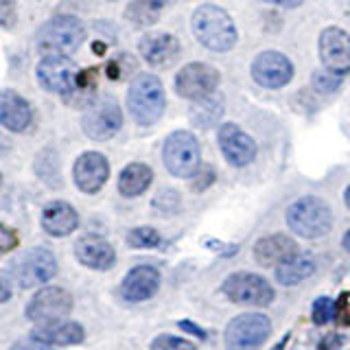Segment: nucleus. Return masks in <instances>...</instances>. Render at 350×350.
<instances>
[{
  "label": "nucleus",
  "mask_w": 350,
  "mask_h": 350,
  "mask_svg": "<svg viewBox=\"0 0 350 350\" xmlns=\"http://www.w3.org/2000/svg\"><path fill=\"white\" fill-rule=\"evenodd\" d=\"M191 29L197 42L208 51L226 53L237 44V27L221 7L202 5L195 9Z\"/></svg>",
  "instance_id": "nucleus-1"
},
{
  "label": "nucleus",
  "mask_w": 350,
  "mask_h": 350,
  "mask_svg": "<svg viewBox=\"0 0 350 350\" xmlns=\"http://www.w3.org/2000/svg\"><path fill=\"white\" fill-rule=\"evenodd\" d=\"M167 96L156 75H138L127 90V109L140 127L156 125L164 114Z\"/></svg>",
  "instance_id": "nucleus-2"
},
{
  "label": "nucleus",
  "mask_w": 350,
  "mask_h": 350,
  "mask_svg": "<svg viewBox=\"0 0 350 350\" xmlns=\"http://www.w3.org/2000/svg\"><path fill=\"white\" fill-rule=\"evenodd\" d=\"M83 40H85V27L75 16H57L49 20L36 36L38 51L44 57H51V55L68 57V55H72L81 46Z\"/></svg>",
  "instance_id": "nucleus-3"
},
{
  "label": "nucleus",
  "mask_w": 350,
  "mask_h": 350,
  "mask_svg": "<svg viewBox=\"0 0 350 350\" xmlns=\"http://www.w3.org/2000/svg\"><path fill=\"white\" fill-rule=\"evenodd\" d=\"M287 226L302 239H320L331 232L333 213L320 197H300L287 208Z\"/></svg>",
  "instance_id": "nucleus-4"
},
{
  "label": "nucleus",
  "mask_w": 350,
  "mask_h": 350,
  "mask_svg": "<svg viewBox=\"0 0 350 350\" xmlns=\"http://www.w3.org/2000/svg\"><path fill=\"white\" fill-rule=\"evenodd\" d=\"M162 160L164 167L169 169L175 178H193L202 167V153L200 142L191 131H173L164 140L162 147Z\"/></svg>",
  "instance_id": "nucleus-5"
},
{
  "label": "nucleus",
  "mask_w": 350,
  "mask_h": 350,
  "mask_svg": "<svg viewBox=\"0 0 350 350\" xmlns=\"http://www.w3.org/2000/svg\"><path fill=\"white\" fill-rule=\"evenodd\" d=\"M271 333V322L262 313L237 315L226 328V348L228 350H256L267 342Z\"/></svg>",
  "instance_id": "nucleus-6"
},
{
  "label": "nucleus",
  "mask_w": 350,
  "mask_h": 350,
  "mask_svg": "<svg viewBox=\"0 0 350 350\" xmlns=\"http://www.w3.org/2000/svg\"><path fill=\"white\" fill-rule=\"evenodd\" d=\"M221 291L228 300L245 306H267L273 302V287L258 276V273L237 271L232 276H228L221 284Z\"/></svg>",
  "instance_id": "nucleus-7"
},
{
  "label": "nucleus",
  "mask_w": 350,
  "mask_h": 350,
  "mask_svg": "<svg viewBox=\"0 0 350 350\" xmlns=\"http://www.w3.org/2000/svg\"><path fill=\"white\" fill-rule=\"evenodd\" d=\"M55 273H57V260L46 247H33L11 265V278L22 289H31L36 284L49 282Z\"/></svg>",
  "instance_id": "nucleus-8"
},
{
  "label": "nucleus",
  "mask_w": 350,
  "mask_h": 350,
  "mask_svg": "<svg viewBox=\"0 0 350 350\" xmlns=\"http://www.w3.org/2000/svg\"><path fill=\"white\" fill-rule=\"evenodd\" d=\"M217 85L219 70L204 62L186 64L178 72V77H175V92L184 98H191V101H200V98L215 94Z\"/></svg>",
  "instance_id": "nucleus-9"
},
{
  "label": "nucleus",
  "mask_w": 350,
  "mask_h": 350,
  "mask_svg": "<svg viewBox=\"0 0 350 350\" xmlns=\"http://www.w3.org/2000/svg\"><path fill=\"white\" fill-rule=\"evenodd\" d=\"M79 66H77L70 57H44L38 66V79L46 88L49 92L55 94H70L77 90L79 83Z\"/></svg>",
  "instance_id": "nucleus-10"
},
{
  "label": "nucleus",
  "mask_w": 350,
  "mask_h": 350,
  "mask_svg": "<svg viewBox=\"0 0 350 350\" xmlns=\"http://www.w3.org/2000/svg\"><path fill=\"white\" fill-rule=\"evenodd\" d=\"M81 125L88 138L109 140L118 134L120 127H123V112H120V107L114 98H101V101L90 105V109H88L81 120Z\"/></svg>",
  "instance_id": "nucleus-11"
},
{
  "label": "nucleus",
  "mask_w": 350,
  "mask_h": 350,
  "mask_svg": "<svg viewBox=\"0 0 350 350\" xmlns=\"http://www.w3.org/2000/svg\"><path fill=\"white\" fill-rule=\"evenodd\" d=\"M72 309V295L62 287H44L31 298L27 317L33 322L46 324L64 320Z\"/></svg>",
  "instance_id": "nucleus-12"
},
{
  "label": "nucleus",
  "mask_w": 350,
  "mask_h": 350,
  "mask_svg": "<svg viewBox=\"0 0 350 350\" xmlns=\"http://www.w3.org/2000/svg\"><path fill=\"white\" fill-rule=\"evenodd\" d=\"M252 79L260 88L278 90L293 79V64L278 51H265L252 62Z\"/></svg>",
  "instance_id": "nucleus-13"
},
{
  "label": "nucleus",
  "mask_w": 350,
  "mask_h": 350,
  "mask_svg": "<svg viewBox=\"0 0 350 350\" xmlns=\"http://www.w3.org/2000/svg\"><path fill=\"white\" fill-rule=\"evenodd\" d=\"M217 140H219V149H221L224 158L232 164V167L241 169V167H247V164L254 162L256 151H258L256 142L239 125H234V123L221 125L217 131Z\"/></svg>",
  "instance_id": "nucleus-14"
},
{
  "label": "nucleus",
  "mask_w": 350,
  "mask_h": 350,
  "mask_svg": "<svg viewBox=\"0 0 350 350\" xmlns=\"http://www.w3.org/2000/svg\"><path fill=\"white\" fill-rule=\"evenodd\" d=\"M320 57L328 72L344 77L350 72V36L339 27H326L320 33Z\"/></svg>",
  "instance_id": "nucleus-15"
},
{
  "label": "nucleus",
  "mask_w": 350,
  "mask_h": 350,
  "mask_svg": "<svg viewBox=\"0 0 350 350\" xmlns=\"http://www.w3.org/2000/svg\"><path fill=\"white\" fill-rule=\"evenodd\" d=\"M72 178H75V184L79 186V191L90 193V195L98 193L109 178V162L103 153L88 151L83 156L77 158Z\"/></svg>",
  "instance_id": "nucleus-16"
},
{
  "label": "nucleus",
  "mask_w": 350,
  "mask_h": 350,
  "mask_svg": "<svg viewBox=\"0 0 350 350\" xmlns=\"http://www.w3.org/2000/svg\"><path fill=\"white\" fill-rule=\"evenodd\" d=\"M75 256L81 265L107 271L116 265V252L114 247L107 243L103 237L98 234H85L75 243Z\"/></svg>",
  "instance_id": "nucleus-17"
},
{
  "label": "nucleus",
  "mask_w": 350,
  "mask_h": 350,
  "mask_svg": "<svg viewBox=\"0 0 350 350\" xmlns=\"http://www.w3.org/2000/svg\"><path fill=\"white\" fill-rule=\"evenodd\" d=\"M140 55L147 64L156 66V68H167L171 66L182 51L180 40L171 36V33H149L138 44Z\"/></svg>",
  "instance_id": "nucleus-18"
},
{
  "label": "nucleus",
  "mask_w": 350,
  "mask_h": 350,
  "mask_svg": "<svg viewBox=\"0 0 350 350\" xmlns=\"http://www.w3.org/2000/svg\"><path fill=\"white\" fill-rule=\"evenodd\" d=\"M160 289V271L151 265H138L120 282V293L127 302H145Z\"/></svg>",
  "instance_id": "nucleus-19"
},
{
  "label": "nucleus",
  "mask_w": 350,
  "mask_h": 350,
  "mask_svg": "<svg viewBox=\"0 0 350 350\" xmlns=\"http://www.w3.org/2000/svg\"><path fill=\"white\" fill-rule=\"evenodd\" d=\"M293 256H298V243L287 234L262 237L254 245V258L262 267H278Z\"/></svg>",
  "instance_id": "nucleus-20"
},
{
  "label": "nucleus",
  "mask_w": 350,
  "mask_h": 350,
  "mask_svg": "<svg viewBox=\"0 0 350 350\" xmlns=\"http://www.w3.org/2000/svg\"><path fill=\"white\" fill-rule=\"evenodd\" d=\"M83 326L79 322H46L40 324L38 328H33L31 339H36L40 344L46 346H72V344H81L83 342Z\"/></svg>",
  "instance_id": "nucleus-21"
},
{
  "label": "nucleus",
  "mask_w": 350,
  "mask_h": 350,
  "mask_svg": "<svg viewBox=\"0 0 350 350\" xmlns=\"http://www.w3.org/2000/svg\"><path fill=\"white\" fill-rule=\"evenodd\" d=\"M42 228L51 237H68L79 228V215L66 202H53L42 213Z\"/></svg>",
  "instance_id": "nucleus-22"
},
{
  "label": "nucleus",
  "mask_w": 350,
  "mask_h": 350,
  "mask_svg": "<svg viewBox=\"0 0 350 350\" xmlns=\"http://www.w3.org/2000/svg\"><path fill=\"white\" fill-rule=\"evenodd\" d=\"M33 120L31 105L16 92H0V123L9 131H25Z\"/></svg>",
  "instance_id": "nucleus-23"
},
{
  "label": "nucleus",
  "mask_w": 350,
  "mask_h": 350,
  "mask_svg": "<svg viewBox=\"0 0 350 350\" xmlns=\"http://www.w3.org/2000/svg\"><path fill=\"white\" fill-rule=\"evenodd\" d=\"M153 180V171L142 162H131L120 171L118 178V191L123 197H138L142 195Z\"/></svg>",
  "instance_id": "nucleus-24"
},
{
  "label": "nucleus",
  "mask_w": 350,
  "mask_h": 350,
  "mask_svg": "<svg viewBox=\"0 0 350 350\" xmlns=\"http://www.w3.org/2000/svg\"><path fill=\"white\" fill-rule=\"evenodd\" d=\"M313 271H315V262L309 256L298 254L291 260L282 262V265L276 267V280L280 284H284V287H293V284H298L309 276H313Z\"/></svg>",
  "instance_id": "nucleus-25"
},
{
  "label": "nucleus",
  "mask_w": 350,
  "mask_h": 350,
  "mask_svg": "<svg viewBox=\"0 0 350 350\" xmlns=\"http://www.w3.org/2000/svg\"><path fill=\"white\" fill-rule=\"evenodd\" d=\"M221 114H224V98L219 94H211L206 98H200V101H195L191 109V120H193V125L208 129L221 118Z\"/></svg>",
  "instance_id": "nucleus-26"
},
{
  "label": "nucleus",
  "mask_w": 350,
  "mask_h": 350,
  "mask_svg": "<svg viewBox=\"0 0 350 350\" xmlns=\"http://www.w3.org/2000/svg\"><path fill=\"white\" fill-rule=\"evenodd\" d=\"M167 3H171V0H131L125 16L134 22L136 27L153 25Z\"/></svg>",
  "instance_id": "nucleus-27"
},
{
  "label": "nucleus",
  "mask_w": 350,
  "mask_h": 350,
  "mask_svg": "<svg viewBox=\"0 0 350 350\" xmlns=\"http://www.w3.org/2000/svg\"><path fill=\"white\" fill-rule=\"evenodd\" d=\"M127 243L136 250H151V247H158L162 243V237L158 234V230H153L149 226H142V228L129 230Z\"/></svg>",
  "instance_id": "nucleus-28"
},
{
  "label": "nucleus",
  "mask_w": 350,
  "mask_h": 350,
  "mask_svg": "<svg viewBox=\"0 0 350 350\" xmlns=\"http://www.w3.org/2000/svg\"><path fill=\"white\" fill-rule=\"evenodd\" d=\"M335 317H337V304L331 298L322 295V298H317L313 302V322L317 326H324L328 322H333Z\"/></svg>",
  "instance_id": "nucleus-29"
},
{
  "label": "nucleus",
  "mask_w": 350,
  "mask_h": 350,
  "mask_svg": "<svg viewBox=\"0 0 350 350\" xmlns=\"http://www.w3.org/2000/svg\"><path fill=\"white\" fill-rule=\"evenodd\" d=\"M151 350H197V346L189 339L175 337V335H158L153 339Z\"/></svg>",
  "instance_id": "nucleus-30"
},
{
  "label": "nucleus",
  "mask_w": 350,
  "mask_h": 350,
  "mask_svg": "<svg viewBox=\"0 0 350 350\" xmlns=\"http://www.w3.org/2000/svg\"><path fill=\"white\" fill-rule=\"evenodd\" d=\"M153 206L158 208L160 213L164 215H173V213H178V208H180V195L175 193V191H162L156 200H153Z\"/></svg>",
  "instance_id": "nucleus-31"
},
{
  "label": "nucleus",
  "mask_w": 350,
  "mask_h": 350,
  "mask_svg": "<svg viewBox=\"0 0 350 350\" xmlns=\"http://www.w3.org/2000/svg\"><path fill=\"white\" fill-rule=\"evenodd\" d=\"M339 81H342V77L339 75H333V72H315L313 77V85L317 92H333L335 88L339 85Z\"/></svg>",
  "instance_id": "nucleus-32"
},
{
  "label": "nucleus",
  "mask_w": 350,
  "mask_h": 350,
  "mask_svg": "<svg viewBox=\"0 0 350 350\" xmlns=\"http://www.w3.org/2000/svg\"><path fill=\"white\" fill-rule=\"evenodd\" d=\"M18 14H16V0H0V27L11 29L16 25Z\"/></svg>",
  "instance_id": "nucleus-33"
},
{
  "label": "nucleus",
  "mask_w": 350,
  "mask_h": 350,
  "mask_svg": "<svg viewBox=\"0 0 350 350\" xmlns=\"http://www.w3.org/2000/svg\"><path fill=\"white\" fill-rule=\"evenodd\" d=\"M193 178H195L193 191H204V189H208V186L215 182V171L211 167H200V171H197Z\"/></svg>",
  "instance_id": "nucleus-34"
},
{
  "label": "nucleus",
  "mask_w": 350,
  "mask_h": 350,
  "mask_svg": "<svg viewBox=\"0 0 350 350\" xmlns=\"http://www.w3.org/2000/svg\"><path fill=\"white\" fill-rule=\"evenodd\" d=\"M16 245H18V237H16L14 230L7 228V226H0V254L14 250Z\"/></svg>",
  "instance_id": "nucleus-35"
},
{
  "label": "nucleus",
  "mask_w": 350,
  "mask_h": 350,
  "mask_svg": "<svg viewBox=\"0 0 350 350\" xmlns=\"http://www.w3.org/2000/svg\"><path fill=\"white\" fill-rule=\"evenodd\" d=\"M337 320L344 326H350V293H344L337 302Z\"/></svg>",
  "instance_id": "nucleus-36"
},
{
  "label": "nucleus",
  "mask_w": 350,
  "mask_h": 350,
  "mask_svg": "<svg viewBox=\"0 0 350 350\" xmlns=\"http://www.w3.org/2000/svg\"><path fill=\"white\" fill-rule=\"evenodd\" d=\"M11 350H51V346L46 344H40L36 339H31V342H18L11 346Z\"/></svg>",
  "instance_id": "nucleus-37"
},
{
  "label": "nucleus",
  "mask_w": 350,
  "mask_h": 350,
  "mask_svg": "<svg viewBox=\"0 0 350 350\" xmlns=\"http://www.w3.org/2000/svg\"><path fill=\"white\" fill-rule=\"evenodd\" d=\"M206 245L211 250H217L221 256H230V254H234V252H237V245H221V243H213V241H208Z\"/></svg>",
  "instance_id": "nucleus-38"
},
{
  "label": "nucleus",
  "mask_w": 350,
  "mask_h": 350,
  "mask_svg": "<svg viewBox=\"0 0 350 350\" xmlns=\"http://www.w3.org/2000/svg\"><path fill=\"white\" fill-rule=\"evenodd\" d=\"M269 5H276V7H284V9H295L300 7L304 0H265Z\"/></svg>",
  "instance_id": "nucleus-39"
},
{
  "label": "nucleus",
  "mask_w": 350,
  "mask_h": 350,
  "mask_svg": "<svg viewBox=\"0 0 350 350\" xmlns=\"http://www.w3.org/2000/svg\"><path fill=\"white\" fill-rule=\"evenodd\" d=\"M180 326L184 328V331H189V333L197 335V337H200V339H206V333L202 331L200 326H195L193 322H189V320H182V322H180Z\"/></svg>",
  "instance_id": "nucleus-40"
},
{
  "label": "nucleus",
  "mask_w": 350,
  "mask_h": 350,
  "mask_svg": "<svg viewBox=\"0 0 350 350\" xmlns=\"http://www.w3.org/2000/svg\"><path fill=\"white\" fill-rule=\"evenodd\" d=\"M9 298H11V287H9V284L3 278H0V304L7 302Z\"/></svg>",
  "instance_id": "nucleus-41"
},
{
  "label": "nucleus",
  "mask_w": 350,
  "mask_h": 350,
  "mask_svg": "<svg viewBox=\"0 0 350 350\" xmlns=\"http://www.w3.org/2000/svg\"><path fill=\"white\" fill-rule=\"evenodd\" d=\"M342 243H344V250H346L348 254H350V230H348V232L344 234V241H342Z\"/></svg>",
  "instance_id": "nucleus-42"
},
{
  "label": "nucleus",
  "mask_w": 350,
  "mask_h": 350,
  "mask_svg": "<svg viewBox=\"0 0 350 350\" xmlns=\"http://www.w3.org/2000/svg\"><path fill=\"white\" fill-rule=\"evenodd\" d=\"M344 202H346V206L350 208V184H348V189H346V193H344Z\"/></svg>",
  "instance_id": "nucleus-43"
},
{
  "label": "nucleus",
  "mask_w": 350,
  "mask_h": 350,
  "mask_svg": "<svg viewBox=\"0 0 350 350\" xmlns=\"http://www.w3.org/2000/svg\"><path fill=\"white\" fill-rule=\"evenodd\" d=\"M287 339H289V337H284V339H280V342H278V346H276V348H273V350H284V344H287Z\"/></svg>",
  "instance_id": "nucleus-44"
},
{
  "label": "nucleus",
  "mask_w": 350,
  "mask_h": 350,
  "mask_svg": "<svg viewBox=\"0 0 350 350\" xmlns=\"http://www.w3.org/2000/svg\"><path fill=\"white\" fill-rule=\"evenodd\" d=\"M0 184H3V175H0Z\"/></svg>",
  "instance_id": "nucleus-45"
}]
</instances>
